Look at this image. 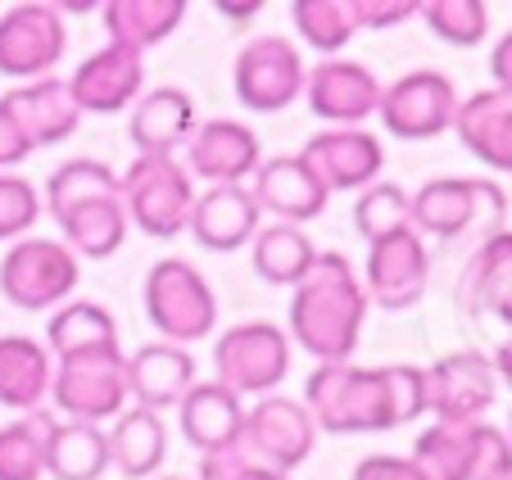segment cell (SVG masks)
I'll list each match as a JSON object with an SVG mask.
<instances>
[{
	"instance_id": "816d5d0a",
	"label": "cell",
	"mask_w": 512,
	"mask_h": 480,
	"mask_svg": "<svg viewBox=\"0 0 512 480\" xmlns=\"http://www.w3.org/2000/svg\"><path fill=\"white\" fill-rule=\"evenodd\" d=\"M164 480H186V476H164Z\"/></svg>"
},
{
	"instance_id": "ee69618b",
	"label": "cell",
	"mask_w": 512,
	"mask_h": 480,
	"mask_svg": "<svg viewBox=\"0 0 512 480\" xmlns=\"http://www.w3.org/2000/svg\"><path fill=\"white\" fill-rule=\"evenodd\" d=\"M32 154V141L28 132L19 127V118L5 109V100H0V173H10L14 164H23Z\"/></svg>"
},
{
	"instance_id": "30bf717a",
	"label": "cell",
	"mask_w": 512,
	"mask_h": 480,
	"mask_svg": "<svg viewBox=\"0 0 512 480\" xmlns=\"http://www.w3.org/2000/svg\"><path fill=\"white\" fill-rule=\"evenodd\" d=\"M454 114H458V87L454 77L440 73V68H413V73L395 77L390 87H381L377 118L399 141H431V136L454 127Z\"/></svg>"
},
{
	"instance_id": "ba28073f",
	"label": "cell",
	"mask_w": 512,
	"mask_h": 480,
	"mask_svg": "<svg viewBox=\"0 0 512 480\" xmlns=\"http://www.w3.org/2000/svg\"><path fill=\"white\" fill-rule=\"evenodd\" d=\"M213 381L232 390L236 399L245 394H272L290 372V336L277 322H236L213 345Z\"/></svg>"
},
{
	"instance_id": "52a82bcc",
	"label": "cell",
	"mask_w": 512,
	"mask_h": 480,
	"mask_svg": "<svg viewBox=\"0 0 512 480\" xmlns=\"http://www.w3.org/2000/svg\"><path fill=\"white\" fill-rule=\"evenodd\" d=\"M82 286V263L64 240L50 236H23L5 250L0 263V295L23 313H41V308H59L78 295Z\"/></svg>"
},
{
	"instance_id": "7c38bea8",
	"label": "cell",
	"mask_w": 512,
	"mask_h": 480,
	"mask_svg": "<svg viewBox=\"0 0 512 480\" xmlns=\"http://www.w3.org/2000/svg\"><path fill=\"white\" fill-rule=\"evenodd\" d=\"M64 46L68 28L55 5L28 0V5H14V10L0 14V73L23 82V87L41 82V77H55Z\"/></svg>"
},
{
	"instance_id": "60d3db41",
	"label": "cell",
	"mask_w": 512,
	"mask_h": 480,
	"mask_svg": "<svg viewBox=\"0 0 512 480\" xmlns=\"http://www.w3.org/2000/svg\"><path fill=\"white\" fill-rule=\"evenodd\" d=\"M472 480H512V440L499 431V426H490V422L476 426Z\"/></svg>"
},
{
	"instance_id": "f35d334b",
	"label": "cell",
	"mask_w": 512,
	"mask_h": 480,
	"mask_svg": "<svg viewBox=\"0 0 512 480\" xmlns=\"http://www.w3.org/2000/svg\"><path fill=\"white\" fill-rule=\"evenodd\" d=\"M417 19L440 41L467 50L481 46L485 32H490V5L485 0H417Z\"/></svg>"
},
{
	"instance_id": "8992f818",
	"label": "cell",
	"mask_w": 512,
	"mask_h": 480,
	"mask_svg": "<svg viewBox=\"0 0 512 480\" xmlns=\"http://www.w3.org/2000/svg\"><path fill=\"white\" fill-rule=\"evenodd\" d=\"M50 399L68 422L100 426L118 422L127 413V354L123 349H91V354H68L55 358V376H50Z\"/></svg>"
},
{
	"instance_id": "f6af8a7d",
	"label": "cell",
	"mask_w": 512,
	"mask_h": 480,
	"mask_svg": "<svg viewBox=\"0 0 512 480\" xmlns=\"http://www.w3.org/2000/svg\"><path fill=\"white\" fill-rule=\"evenodd\" d=\"M349 480H422V476H417L413 462L399 458V453H372V458L358 462Z\"/></svg>"
},
{
	"instance_id": "f546056e",
	"label": "cell",
	"mask_w": 512,
	"mask_h": 480,
	"mask_svg": "<svg viewBox=\"0 0 512 480\" xmlns=\"http://www.w3.org/2000/svg\"><path fill=\"white\" fill-rule=\"evenodd\" d=\"M46 349L50 358L91 354V349H118V322L96 299H68L46 322Z\"/></svg>"
},
{
	"instance_id": "4dcf8cb0",
	"label": "cell",
	"mask_w": 512,
	"mask_h": 480,
	"mask_svg": "<svg viewBox=\"0 0 512 480\" xmlns=\"http://www.w3.org/2000/svg\"><path fill=\"white\" fill-rule=\"evenodd\" d=\"M313 259H318V245L309 240L304 227H290V222H268L259 227V236L250 240V263L268 286H300L309 277Z\"/></svg>"
},
{
	"instance_id": "8d00e7d4",
	"label": "cell",
	"mask_w": 512,
	"mask_h": 480,
	"mask_svg": "<svg viewBox=\"0 0 512 480\" xmlns=\"http://www.w3.org/2000/svg\"><path fill=\"white\" fill-rule=\"evenodd\" d=\"M290 23L304 46H313L327 59H336L358 32L349 19V0H290Z\"/></svg>"
},
{
	"instance_id": "d6986e66",
	"label": "cell",
	"mask_w": 512,
	"mask_h": 480,
	"mask_svg": "<svg viewBox=\"0 0 512 480\" xmlns=\"http://www.w3.org/2000/svg\"><path fill=\"white\" fill-rule=\"evenodd\" d=\"M263 209L250 195V186H204L195 191L191 204V236L213 254H232L241 245H250L263 227Z\"/></svg>"
},
{
	"instance_id": "4316f807",
	"label": "cell",
	"mask_w": 512,
	"mask_h": 480,
	"mask_svg": "<svg viewBox=\"0 0 512 480\" xmlns=\"http://www.w3.org/2000/svg\"><path fill=\"white\" fill-rule=\"evenodd\" d=\"M105 10V32L109 46H123L145 55L150 46L168 41L186 19V0H109Z\"/></svg>"
},
{
	"instance_id": "9c48e42d",
	"label": "cell",
	"mask_w": 512,
	"mask_h": 480,
	"mask_svg": "<svg viewBox=\"0 0 512 480\" xmlns=\"http://www.w3.org/2000/svg\"><path fill=\"white\" fill-rule=\"evenodd\" d=\"M304 77H309V68L300 59V46L290 37H277V32L245 41L232 64L236 100L250 114H281V109H290L304 96Z\"/></svg>"
},
{
	"instance_id": "74e56055",
	"label": "cell",
	"mask_w": 512,
	"mask_h": 480,
	"mask_svg": "<svg viewBox=\"0 0 512 480\" xmlns=\"http://www.w3.org/2000/svg\"><path fill=\"white\" fill-rule=\"evenodd\" d=\"M354 227H358V236L368 240V245L408 231L413 227V204H408V191L404 186H395V182H372L368 191H358Z\"/></svg>"
},
{
	"instance_id": "e0dca14e",
	"label": "cell",
	"mask_w": 512,
	"mask_h": 480,
	"mask_svg": "<svg viewBox=\"0 0 512 480\" xmlns=\"http://www.w3.org/2000/svg\"><path fill=\"white\" fill-rule=\"evenodd\" d=\"M304 100L327 127H363L381 105V82L368 64L322 59L304 77Z\"/></svg>"
},
{
	"instance_id": "4fadbf2b",
	"label": "cell",
	"mask_w": 512,
	"mask_h": 480,
	"mask_svg": "<svg viewBox=\"0 0 512 480\" xmlns=\"http://www.w3.org/2000/svg\"><path fill=\"white\" fill-rule=\"evenodd\" d=\"M426 372V413L435 422H485L499 399V376L490 354L481 349H454Z\"/></svg>"
},
{
	"instance_id": "ab89813d",
	"label": "cell",
	"mask_w": 512,
	"mask_h": 480,
	"mask_svg": "<svg viewBox=\"0 0 512 480\" xmlns=\"http://www.w3.org/2000/svg\"><path fill=\"white\" fill-rule=\"evenodd\" d=\"M41 218V191L28 177L0 173V240H23Z\"/></svg>"
},
{
	"instance_id": "5b68a950",
	"label": "cell",
	"mask_w": 512,
	"mask_h": 480,
	"mask_svg": "<svg viewBox=\"0 0 512 480\" xmlns=\"http://www.w3.org/2000/svg\"><path fill=\"white\" fill-rule=\"evenodd\" d=\"M413 231L435 240H454L463 231L494 236L508 218V195L490 177H431L413 195Z\"/></svg>"
},
{
	"instance_id": "6da1fadb",
	"label": "cell",
	"mask_w": 512,
	"mask_h": 480,
	"mask_svg": "<svg viewBox=\"0 0 512 480\" xmlns=\"http://www.w3.org/2000/svg\"><path fill=\"white\" fill-rule=\"evenodd\" d=\"M300 404L309 408L313 426L331 435L395 431L426 413V372L422 367L318 363Z\"/></svg>"
},
{
	"instance_id": "9a60e30c",
	"label": "cell",
	"mask_w": 512,
	"mask_h": 480,
	"mask_svg": "<svg viewBox=\"0 0 512 480\" xmlns=\"http://www.w3.org/2000/svg\"><path fill=\"white\" fill-rule=\"evenodd\" d=\"M300 159L309 164V173L318 177V186L327 195L336 191H368L381 177V141L368 127H327L300 150Z\"/></svg>"
},
{
	"instance_id": "e575fe53",
	"label": "cell",
	"mask_w": 512,
	"mask_h": 480,
	"mask_svg": "<svg viewBox=\"0 0 512 480\" xmlns=\"http://www.w3.org/2000/svg\"><path fill=\"white\" fill-rule=\"evenodd\" d=\"M91 200H118V177L100 159H68L46 177V191H41V209L55 222Z\"/></svg>"
},
{
	"instance_id": "44dd1931",
	"label": "cell",
	"mask_w": 512,
	"mask_h": 480,
	"mask_svg": "<svg viewBox=\"0 0 512 480\" xmlns=\"http://www.w3.org/2000/svg\"><path fill=\"white\" fill-rule=\"evenodd\" d=\"M177 426H182L186 444L209 458V453H227L241 449V431H245V404L232 390H223L218 381H195L186 390V399L177 404Z\"/></svg>"
},
{
	"instance_id": "7402d4cb",
	"label": "cell",
	"mask_w": 512,
	"mask_h": 480,
	"mask_svg": "<svg viewBox=\"0 0 512 480\" xmlns=\"http://www.w3.org/2000/svg\"><path fill=\"white\" fill-rule=\"evenodd\" d=\"M5 109L19 118V127L28 132L32 150H46V145H59L82 127V109L73 105L64 77H41V82H28V87L5 91Z\"/></svg>"
},
{
	"instance_id": "cb8c5ba5",
	"label": "cell",
	"mask_w": 512,
	"mask_h": 480,
	"mask_svg": "<svg viewBox=\"0 0 512 480\" xmlns=\"http://www.w3.org/2000/svg\"><path fill=\"white\" fill-rule=\"evenodd\" d=\"M454 132L481 164H490L494 173H512V100L508 96H499L490 87L458 100Z\"/></svg>"
},
{
	"instance_id": "d6a6232c",
	"label": "cell",
	"mask_w": 512,
	"mask_h": 480,
	"mask_svg": "<svg viewBox=\"0 0 512 480\" xmlns=\"http://www.w3.org/2000/svg\"><path fill=\"white\" fill-rule=\"evenodd\" d=\"M127 227L132 222L123 213V200H91L59 218V240L78 259H109V254L123 250Z\"/></svg>"
},
{
	"instance_id": "83f0119b",
	"label": "cell",
	"mask_w": 512,
	"mask_h": 480,
	"mask_svg": "<svg viewBox=\"0 0 512 480\" xmlns=\"http://www.w3.org/2000/svg\"><path fill=\"white\" fill-rule=\"evenodd\" d=\"M168 458V426L150 408H127L109 431V467L127 480H150Z\"/></svg>"
},
{
	"instance_id": "484cf974",
	"label": "cell",
	"mask_w": 512,
	"mask_h": 480,
	"mask_svg": "<svg viewBox=\"0 0 512 480\" xmlns=\"http://www.w3.org/2000/svg\"><path fill=\"white\" fill-rule=\"evenodd\" d=\"M55 358L32 336H0V408L37 413L50 394Z\"/></svg>"
},
{
	"instance_id": "f907efd6",
	"label": "cell",
	"mask_w": 512,
	"mask_h": 480,
	"mask_svg": "<svg viewBox=\"0 0 512 480\" xmlns=\"http://www.w3.org/2000/svg\"><path fill=\"white\" fill-rule=\"evenodd\" d=\"M503 435H508V440H512V417H508V431H503Z\"/></svg>"
},
{
	"instance_id": "7bdbcfd3",
	"label": "cell",
	"mask_w": 512,
	"mask_h": 480,
	"mask_svg": "<svg viewBox=\"0 0 512 480\" xmlns=\"http://www.w3.org/2000/svg\"><path fill=\"white\" fill-rule=\"evenodd\" d=\"M195 480H286V476L250 462L245 449H227V453H209V458L200 462V476Z\"/></svg>"
},
{
	"instance_id": "603a6c76",
	"label": "cell",
	"mask_w": 512,
	"mask_h": 480,
	"mask_svg": "<svg viewBox=\"0 0 512 480\" xmlns=\"http://www.w3.org/2000/svg\"><path fill=\"white\" fill-rule=\"evenodd\" d=\"M195 385V358L177 345H141L127 358V390H132L136 408H177L186 399V390Z\"/></svg>"
},
{
	"instance_id": "2e32d148",
	"label": "cell",
	"mask_w": 512,
	"mask_h": 480,
	"mask_svg": "<svg viewBox=\"0 0 512 480\" xmlns=\"http://www.w3.org/2000/svg\"><path fill=\"white\" fill-rule=\"evenodd\" d=\"M426 281H431V254L413 227L368 245V272H363L368 304L390 308V313L413 308L426 295Z\"/></svg>"
},
{
	"instance_id": "277c9868",
	"label": "cell",
	"mask_w": 512,
	"mask_h": 480,
	"mask_svg": "<svg viewBox=\"0 0 512 480\" xmlns=\"http://www.w3.org/2000/svg\"><path fill=\"white\" fill-rule=\"evenodd\" d=\"M141 304H145L150 327L164 336V345H177V349L213 336V327H218L213 286L204 281V272L186 259H159L155 268L145 272Z\"/></svg>"
},
{
	"instance_id": "d590c367",
	"label": "cell",
	"mask_w": 512,
	"mask_h": 480,
	"mask_svg": "<svg viewBox=\"0 0 512 480\" xmlns=\"http://www.w3.org/2000/svg\"><path fill=\"white\" fill-rule=\"evenodd\" d=\"M109 471V435L100 426L59 422L50 440L46 476L55 480H100Z\"/></svg>"
},
{
	"instance_id": "b9f144b4",
	"label": "cell",
	"mask_w": 512,
	"mask_h": 480,
	"mask_svg": "<svg viewBox=\"0 0 512 480\" xmlns=\"http://www.w3.org/2000/svg\"><path fill=\"white\" fill-rule=\"evenodd\" d=\"M349 19H354L358 32L399 28V23L417 19V0H349Z\"/></svg>"
},
{
	"instance_id": "5bb4252c",
	"label": "cell",
	"mask_w": 512,
	"mask_h": 480,
	"mask_svg": "<svg viewBox=\"0 0 512 480\" xmlns=\"http://www.w3.org/2000/svg\"><path fill=\"white\" fill-rule=\"evenodd\" d=\"M263 164L259 136L254 127L236 123V118H209V123H195L191 141H186V173L191 182L209 186H245Z\"/></svg>"
},
{
	"instance_id": "c3c4849f",
	"label": "cell",
	"mask_w": 512,
	"mask_h": 480,
	"mask_svg": "<svg viewBox=\"0 0 512 480\" xmlns=\"http://www.w3.org/2000/svg\"><path fill=\"white\" fill-rule=\"evenodd\" d=\"M490 363H494V376H499V385H508V390H512V336L503 340L499 349H494Z\"/></svg>"
},
{
	"instance_id": "f1b7e54d",
	"label": "cell",
	"mask_w": 512,
	"mask_h": 480,
	"mask_svg": "<svg viewBox=\"0 0 512 480\" xmlns=\"http://www.w3.org/2000/svg\"><path fill=\"white\" fill-rule=\"evenodd\" d=\"M512 290V231H494L476 245L467 259L463 277H458V308L467 317H485L503 295Z\"/></svg>"
},
{
	"instance_id": "8fae6325",
	"label": "cell",
	"mask_w": 512,
	"mask_h": 480,
	"mask_svg": "<svg viewBox=\"0 0 512 480\" xmlns=\"http://www.w3.org/2000/svg\"><path fill=\"white\" fill-rule=\"evenodd\" d=\"M318 444V426H313L309 408L300 399L286 394H263L254 408H245V431H241V449L250 462L290 476Z\"/></svg>"
},
{
	"instance_id": "ac0fdd59",
	"label": "cell",
	"mask_w": 512,
	"mask_h": 480,
	"mask_svg": "<svg viewBox=\"0 0 512 480\" xmlns=\"http://www.w3.org/2000/svg\"><path fill=\"white\" fill-rule=\"evenodd\" d=\"M64 82L82 114H123L145 91V55L123 46H105L91 59H82L78 73L64 77Z\"/></svg>"
},
{
	"instance_id": "7a4b0ae2",
	"label": "cell",
	"mask_w": 512,
	"mask_h": 480,
	"mask_svg": "<svg viewBox=\"0 0 512 480\" xmlns=\"http://www.w3.org/2000/svg\"><path fill=\"white\" fill-rule=\"evenodd\" d=\"M368 290L345 254H318L290 295V336L318 363H349L368 322Z\"/></svg>"
},
{
	"instance_id": "bcb514c9",
	"label": "cell",
	"mask_w": 512,
	"mask_h": 480,
	"mask_svg": "<svg viewBox=\"0 0 512 480\" xmlns=\"http://www.w3.org/2000/svg\"><path fill=\"white\" fill-rule=\"evenodd\" d=\"M490 77H494V91L512 100V28L499 37V46L490 50Z\"/></svg>"
},
{
	"instance_id": "ffe728a7",
	"label": "cell",
	"mask_w": 512,
	"mask_h": 480,
	"mask_svg": "<svg viewBox=\"0 0 512 480\" xmlns=\"http://www.w3.org/2000/svg\"><path fill=\"white\" fill-rule=\"evenodd\" d=\"M250 195L259 200L263 213H272L277 222H290V227H304V222L322 218V209L331 200L300 154H272V159H263L259 173H254Z\"/></svg>"
},
{
	"instance_id": "1f68e13d",
	"label": "cell",
	"mask_w": 512,
	"mask_h": 480,
	"mask_svg": "<svg viewBox=\"0 0 512 480\" xmlns=\"http://www.w3.org/2000/svg\"><path fill=\"white\" fill-rule=\"evenodd\" d=\"M476 426L481 422H431L408 453L413 471L422 480H472Z\"/></svg>"
},
{
	"instance_id": "d4e9b609",
	"label": "cell",
	"mask_w": 512,
	"mask_h": 480,
	"mask_svg": "<svg viewBox=\"0 0 512 480\" xmlns=\"http://www.w3.org/2000/svg\"><path fill=\"white\" fill-rule=\"evenodd\" d=\"M195 132V100L182 87H150L132 105V145L141 154H173Z\"/></svg>"
},
{
	"instance_id": "3957f363",
	"label": "cell",
	"mask_w": 512,
	"mask_h": 480,
	"mask_svg": "<svg viewBox=\"0 0 512 480\" xmlns=\"http://www.w3.org/2000/svg\"><path fill=\"white\" fill-rule=\"evenodd\" d=\"M118 200L136 231L150 240H173L191 227L195 182L173 154H136L118 177Z\"/></svg>"
},
{
	"instance_id": "7dc6e473",
	"label": "cell",
	"mask_w": 512,
	"mask_h": 480,
	"mask_svg": "<svg viewBox=\"0 0 512 480\" xmlns=\"http://www.w3.org/2000/svg\"><path fill=\"white\" fill-rule=\"evenodd\" d=\"M213 10L223 14V19H232V23H245V19H254V14L263 10V0H218Z\"/></svg>"
},
{
	"instance_id": "681fc988",
	"label": "cell",
	"mask_w": 512,
	"mask_h": 480,
	"mask_svg": "<svg viewBox=\"0 0 512 480\" xmlns=\"http://www.w3.org/2000/svg\"><path fill=\"white\" fill-rule=\"evenodd\" d=\"M490 317H499L503 327H508V336H512V290H508V295H503V299H499V304H494V308H490Z\"/></svg>"
},
{
	"instance_id": "836d02e7",
	"label": "cell",
	"mask_w": 512,
	"mask_h": 480,
	"mask_svg": "<svg viewBox=\"0 0 512 480\" xmlns=\"http://www.w3.org/2000/svg\"><path fill=\"white\" fill-rule=\"evenodd\" d=\"M55 426H59V417L50 413V408L23 413L19 422L0 426V480H41L46 476Z\"/></svg>"
}]
</instances>
